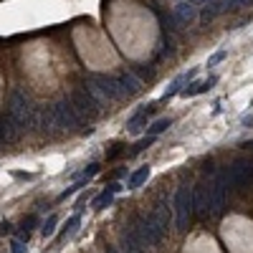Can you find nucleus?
Segmentation results:
<instances>
[{
    "mask_svg": "<svg viewBox=\"0 0 253 253\" xmlns=\"http://www.w3.org/2000/svg\"><path fill=\"white\" fill-rule=\"evenodd\" d=\"M218 84V73H210V76H207V79H192L185 89H183V92H180V96H185V99H192V96H200V94H207V92H210V89Z\"/></svg>",
    "mask_w": 253,
    "mask_h": 253,
    "instance_id": "f257e3e1",
    "label": "nucleus"
},
{
    "mask_svg": "<svg viewBox=\"0 0 253 253\" xmlns=\"http://www.w3.org/2000/svg\"><path fill=\"white\" fill-rule=\"evenodd\" d=\"M195 73H198V69H190V71H183V73H177V76L170 81V86L165 89V94H162V101H170L172 96H177L183 92V89L195 79Z\"/></svg>",
    "mask_w": 253,
    "mask_h": 253,
    "instance_id": "f03ea898",
    "label": "nucleus"
},
{
    "mask_svg": "<svg viewBox=\"0 0 253 253\" xmlns=\"http://www.w3.org/2000/svg\"><path fill=\"white\" fill-rule=\"evenodd\" d=\"M119 190H122V185H119V183L109 185L107 190H104V192H99V195L94 198L92 207H94V210H104V207H109V205H112V200H114V195H116Z\"/></svg>",
    "mask_w": 253,
    "mask_h": 253,
    "instance_id": "7ed1b4c3",
    "label": "nucleus"
},
{
    "mask_svg": "<svg viewBox=\"0 0 253 253\" xmlns=\"http://www.w3.org/2000/svg\"><path fill=\"white\" fill-rule=\"evenodd\" d=\"M150 172H152V170H150V165H142L137 172H132V175H129V180H127V190H137L142 183H147Z\"/></svg>",
    "mask_w": 253,
    "mask_h": 253,
    "instance_id": "20e7f679",
    "label": "nucleus"
},
{
    "mask_svg": "<svg viewBox=\"0 0 253 253\" xmlns=\"http://www.w3.org/2000/svg\"><path fill=\"white\" fill-rule=\"evenodd\" d=\"M81 226V215L79 213H73L66 223H64V230H61V238H71L73 233H76V228Z\"/></svg>",
    "mask_w": 253,
    "mask_h": 253,
    "instance_id": "39448f33",
    "label": "nucleus"
},
{
    "mask_svg": "<svg viewBox=\"0 0 253 253\" xmlns=\"http://www.w3.org/2000/svg\"><path fill=\"white\" fill-rule=\"evenodd\" d=\"M172 124V119H157V122H152L150 127H147V135L150 137H157V135H162V132H167V127Z\"/></svg>",
    "mask_w": 253,
    "mask_h": 253,
    "instance_id": "423d86ee",
    "label": "nucleus"
},
{
    "mask_svg": "<svg viewBox=\"0 0 253 253\" xmlns=\"http://www.w3.org/2000/svg\"><path fill=\"white\" fill-rule=\"evenodd\" d=\"M226 58H228V51H226V48H220V51H215V53H210V56H207L205 66H207V69H215L218 64H223V61H226Z\"/></svg>",
    "mask_w": 253,
    "mask_h": 253,
    "instance_id": "0eeeda50",
    "label": "nucleus"
},
{
    "mask_svg": "<svg viewBox=\"0 0 253 253\" xmlns=\"http://www.w3.org/2000/svg\"><path fill=\"white\" fill-rule=\"evenodd\" d=\"M56 226H58V215H48V220L43 223V228H41V235L43 238H51L56 233Z\"/></svg>",
    "mask_w": 253,
    "mask_h": 253,
    "instance_id": "6e6552de",
    "label": "nucleus"
},
{
    "mask_svg": "<svg viewBox=\"0 0 253 253\" xmlns=\"http://www.w3.org/2000/svg\"><path fill=\"white\" fill-rule=\"evenodd\" d=\"M10 253H28V248H25V243H23V241L13 238V241H10Z\"/></svg>",
    "mask_w": 253,
    "mask_h": 253,
    "instance_id": "1a4fd4ad",
    "label": "nucleus"
},
{
    "mask_svg": "<svg viewBox=\"0 0 253 253\" xmlns=\"http://www.w3.org/2000/svg\"><path fill=\"white\" fill-rule=\"evenodd\" d=\"M81 185H84V180H81V183H73L71 187H66V190L61 192V195H58V200H66V198H69V195H73L76 190H81Z\"/></svg>",
    "mask_w": 253,
    "mask_h": 253,
    "instance_id": "9d476101",
    "label": "nucleus"
},
{
    "mask_svg": "<svg viewBox=\"0 0 253 253\" xmlns=\"http://www.w3.org/2000/svg\"><path fill=\"white\" fill-rule=\"evenodd\" d=\"M13 233V226L8 220H0V235H10Z\"/></svg>",
    "mask_w": 253,
    "mask_h": 253,
    "instance_id": "9b49d317",
    "label": "nucleus"
},
{
    "mask_svg": "<svg viewBox=\"0 0 253 253\" xmlns=\"http://www.w3.org/2000/svg\"><path fill=\"white\" fill-rule=\"evenodd\" d=\"M36 223H38V218H36V215H28V218L23 220V228L28 230V228H33V226H36Z\"/></svg>",
    "mask_w": 253,
    "mask_h": 253,
    "instance_id": "f8f14e48",
    "label": "nucleus"
}]
</instances>
